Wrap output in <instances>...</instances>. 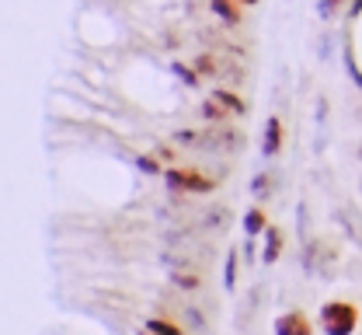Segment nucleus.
Masks as SVG:
<instances>
[{
    "mask_svg": "<svg viewBox=\"0 0 362 335\" xmlns=\"http://www.w3.org/2000/svg\"><path fill=\"white\" fill-rule=\"evenodd\" d=\"M345 0H317V18L327 25V21H334V14H338V7H341Z\"/></svg>",
    "mask_w": 362,
    "mask_h": 335,
    "instance_id": "nucleus-20",
    "label": "nucleus"
},
{
    "mask_svg": "<svg viewBox=\"0 0 362 335\" xmlns=\"http://www.w3.org/2000/svg\"><path fill=\"white\" fill-rule=\"evenodd\" d=\"M265 227H269V217H265L258 206H251V210L244 213V234H247V238H255V234H262Z\"/></svg>",
    "mask_w": 362,
    "mask_h": 335,
    "instance_id": "nucleus-8",
    "label": "nucleus"
},
{
    "mask_svg": "<svg viewBox=\"0 0 362 335\" xmlns=\"http://www.w3.org/2000/svg\"><path fill=\"white\" fill-rule=\"evenodd\" d=\"M237 4H247V7H255V4H258V0H237Z\"/></svg>",
    "mask_w": 362,
    "mask_h": 335,
    "instance_id": "nucleus-28",
    "label": "nucleus"
},
{
    "mask_svg": "<svg viewBox=\"0 0 362 335\" xmlns=\"http://www.w3.org/2000/svg\"><path fill=\"white\" fill-rule=\"evenodd\" d=\"M171 283L181 287V290H199L202 287V280H199L195 273H185V269H175V273H171Z\"/></svg>",
    "mask_w": 362,
    "mask_h": 335,
    "instance_id": "nucleus-17",
    "label": "nucleus"
},
{
    "mask_svg": "<svg viewBox=\"0 0 362 335\" xmlns=\"http://www.w3.org/2000/svg\"><path fill=\"white\" fill-rule=\"evenodd\" d=\"M362 14V0H349V18H359Z\"/></svg>",
    "mask_w": 362,
    "mask_h": 335,
    "instance_id": "nucleus-27",
    "label": "nucleus"
},
{
    "mask_svg": "<svg viewBox=\"0 0 362 335\" xmlns=\"http://www.w3.org/2000/svg\"><path fill=\"white\" fill-rule=\"evenodd\" d=\"M331 32H320V39H317V56H320V59H327V56H331Z\"/></svg>",
    "mask_w": 362,
    "mask_h": 335,
    "instance_id": "nucleus-23",
    "label": "nucleus"
},
{
    "mask_svg": "<svg viewBox=\"0 0 362 335\" xmlns=\"http://www.w3.org/2000/svg\"><path fill=\"white\" fill-rule=\"evenodd\" d=\"M146 332H157V335H181V329L168 318H146Z\"/></svg>",
    "mask_w": 362,
    "mask_h": 335,
    "instance_id": "nucleus-15",
    "label": "nucleus"
},
{
    "mask_svg": "<svg viewBox=\"0 0 362 335\" xmlns=\"http://www.w3.org/2000/svg\"><path fill=\"white\" fill-rule=\"evenodd\" d=\"M324 119H327V101L317 98V126H324Z\"/></svg>",
    "mask_w": 362,
    "mask_h": 335,
    "instance_id": "nucleus-25",
    "label": "nucleus"
},
{
    "mask_svg": "<svg viewBox=\"0 0 362 335\" xmlns=\"http://www.w3.org/2000/svg\"><path fill=\"white\" fill-rule=\"evenodd\" d=\"M175 144L178 147H199V133H195V130H178V133H175Z\"/></svg>",
    "mask_w": 362,
    "mask_h": 335,
    "instance_id": "nucleus-22",
    "label": "nucleus"
},
{
    "mask_svg": "<svg viewBox=\"0 0 362 335\" xmlns=\"http://www.w3.org/2000/svg\"><path fill=\"white\" fill-rule=\"evenodd\" d=\"M195 70H202V74H216V63H213L209 56H199V59H195Z\"/></svg>",
    "mask_w": 362,
    "mask_h": 335,
    "instance_id": "nucleus-24",
    "label": "nucleus"
},
{
    "mask_svg": "<svg viewBox=\"0 0 362 335\" xmlns=\"http://www.w3.org/2000/svg\"><path fill=\"white\" fill-rule=\"evenodd\" d=\"M233 4H237V0H209V7H213L216 18H223L226 25H240V11H237Z\"/></svg>",
    "mask_w": 362,
    "mask_h": 335,
    "instance_id": "nucleus-9",
    "label": "nucleus"
},
{
    "mask_svg": "<svg viewBox=\"0 0 362 335\" xmlns=\"http://www.w3.org/2000/svg\"><path fill=\"white\" fill-rule=\"evenodd\" d=\"M334 262H338V248L334 244H324L320 238L307 241V248L300 255V266H303L307 276H331Z\"/></svg>",
    "mask_w": 362,
    "mask_h": 335,
    "instance_id": "nucleus-2",
    "label": "nucleus"
},
{
    "mask_svg": "<svg viewBox=\"0 0 362 335\" xmlns=\"http://www.w3.org/2000/svg\"><path fill=\"white\" fill-rule=\"evenodd\" d=\"M279 150H282V119H279V115H269V119H265L262 154H265V157H279Z\"/></svg>",
    "mask_w": 362,
    "mask_h": 335,
    "instance_id": "nucleus-5",
    "label": "nucleus"
},
{
    "mask_svg": "<svg viewBox=\"0 0 362 335\" xmlns=\"http://www.w3.org/2000/svg\"><path fill=\"white\" fill-rule=\"evenodd\" d=\"M341 59H345V70H349V77H352V84L362 91V70L356 67V59H352V42H349V35H345V46H341Z\"/></svg>",
    "mask_w": 362,
    "mask_h": 335,
    "instance_id": "nucleus-11",
    "label": "nucleus"
},
{
    "mask_svg": "<svg viewBox=\"0 0 362 335\" xmlns=\"http://www.w3.org/2000/svg\"><path fill=\"white\" fill-rule=\"evenodd\" d=\"M255 255H258V244H255V238H247V241H244V259L251 262Z\"/></svg>",
    "mask_w": 362,
    "mask_h": 335,
    "instance_id": "nucleus-26",
    "label": "nucleus"
},
{
    "mask_svg": "<svg viewBox=\"0 0 362 335\" xmlns=\"http://www.w3.org/2000/svg\"><path fill=\"white\" fill-rule=\"evenodd\" d=\"M133 164L143 171V175H164V171H168V168L160 164V157H157V154H153V157H150V154H139Z\"/></svg>",
    "mask_w": 362,
    "mask_h": 335,
    "instance_id": "nucleus-12",
    "label": "nucleus"
},
{
    "mask_svg": "<svg viewBox=\"0 0 362 335\" xmlns=\"http://www.w3.org/2000/svg\"><path fill=\"white\" fill-rule=\"evenodd\" d=\"M164 186L171 192H213L216 182L199 175V171H181V168H168L164 171Z\"/></svg>",
    "mask_w": 362,
    "mask_h": 335,
    "instance_id": "nucleus-3",
    "label": "nucleus"
},
{
    "mask_svg": "<svg viewBox=\"0 0 362 335\" xmlns=\"http://www.w3.org/2000/svg\"><path fill=\"white\" fill-rule=\"evenodd\" d=\"M282 244H286V234H282V227H265V251H262V262H279V255H282Z\"/></svg>",
    "mask_w": 362,
    "mask_h": 335,
    "instance_id": "nucleus-6",
    "label": "nucleus"
},
{
    "mask_svg": "<svg viewBox=\"0 0 362 335\" xmlns=\"http://www.w3.org/2000/svg\"><path fill=\"white\" fill-rule=\"evenodd\" d=\"M213 98H216L220 105H226V108H230L233 115H247V105H244L240 98L233 95V91H226V88H216V91H213Z\"/></svg>",
    "mask_w": 362,
    "mask_h": 335,
    "instance_id": "nucleus-10",
    "label": "nucleus"
},
{
    "mask_svg": "<svg viewBox=\"0 0 362 335\" xmlns=\"http://www.w3.org/2000/svg\"><path fill=\"white\" fill-rule=\"evenodd\" d=\"M223 287L233 293L237 290V248L226 251V266H223Z\"/></svg>",
    "mask_w": 362,
    "mask_h": 335,
    "instance_id": "nucleus-13",
    "label": "nucleus"
},
{
    "mask_svg": "<svg viewBox=\"0 0 362 335\" xmlns=\"http://www.w3.org/2000/svg\"><path fill=\"white\" fill-rule=\"evenodd\" d=\"M226 224H230V210L226 206H216V210L206 213V227L209 231H226Z\"/></svg>",
    "mask_w": 362,
    "mask_h": 335,
    "instance_id": "nucleus-14",
    "label": "nucleus"
},
{
    "mask_svg": "<svg viewBox=\"0 0 362 335\" xmlns=\"http://www.w3.org/2000/svg\"><path fill=\"white\" fill-rule=\"evenodd\" d=\"M251 195H255V199H269L272 195V175L269 171L255 175V182H251Z\"/></svg>",
    "mask_w": 362,
    "mask_h": 335,
    "instance_id": "nucleus-18",
    "label": "nucleus"
},
{
    "mask_svg": "<svg viewBox=\"0 0 362 335\" xmlns=\"http://www.w3.org/2000/svg\"><path fill=\"white\" fill-rule=\"evenodd\" d=\"M275 332L279 335H307L310 332V318L303 311H286L275 318Z\"/></svg>",
    "mask_w": 362,
    "mask_h": 335,
    "instance_id": "nucleus-4",
    "label": "nucleus"
},
{
    "mask_svg": "<svg viewBox=\"0 0 362 335\" xmlns=\"http://www.w3.org/2000/svg\"><path fill=\"white\" fill-rule=\"evenodd\" d=\"M199 147H206V150H237L240 147V133L237 130H220V137H216V130H213L209 140H199Z\"/></svg>",
    "mask_w": 362,
    "mask_h": 335,
    "instance_id": "nucleus-7",
    "label": "nucleus"
},
{
    "mask_svg": "<svg viewBox=\"0 0 362 335\" xmlns=\"http://www.w3.org/2000/svg\"><path fill=\"white\" fill-rule=\"evenodd\" d=\"M359 325V311L349 300H331L320 307V329L327 335H349Z\"/></svg>",
    "mask_w": 362,
    "mask_h": 335,
    "instance_id": "nucleus-1",
    "label": "nucleus"
},
{
    "mask_svg": "<svg viewBox=\"0 0 362 335\" xmlns=\"http://www.w3.org/2000/svg\"><path fill=\"white\" fill-rule=\"evenodd\" d=\"M226 112H230V108H226V105H220L216 98H209V101L202 105V115H206L209 123H223V119H226Z\"/></svg>",
    "mask_w": 362,
    "mask_h": 335,
    "instance_id": "nucleus-19",
    "label": "nucleus"
},
{
    "mask_svg": "<svg viewBox=\"0 0 362 335\" xmlns=\"http://www.w3.org/2000/svg\"><path fill=\"white\" fill-rule=\"evenodd\" d=\"M171 74L178 77L185 88H199V74H195L192 67H185V63H171Z\"/></svg>",
    "mask_w": 362,
    "mask_h": 335,
    "instance_id": "nucleus-16",
    "label": "nucleus"
},
{
    "mask_svg": "<svg viewBox=\"0 0 362 335\" xmlns=\"http://www.w3.org/2000/svg\"><path fill=\"white\" fill-rule=\"evenodd\" d=\"M185 322H188L192 332H206V318H202L195 307H185Z\"/></svg>",
    "mask_w": 362,
    "mask_h": 335,
    "instance_id": "nucleus-21",
    "label": "nucleus"
},
{
    "mask_svg": "<svg viewBox=\"0 0 362 335\" xmlns=\"http://www.w3.org/2000/svg\"><path fill=\"white\" fill-rule=\"evenodd\" d=\"M359 157H362V147H359Z\"/></svg>",
    "mask_w": 362,
    "mask_h": 335,
    "instance_id": "nucleus-29",
    "label": "nucleus"
}]
</instances>
